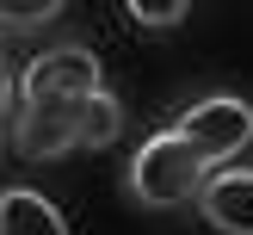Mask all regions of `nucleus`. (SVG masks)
Masks as SVG:
<instances>
[{
    "mask_svg": "<svg viewBox=\"0 0 253 235\" xmlns=\"http://www.w3.org/2000/svg\"><path fill=\"white\" fill-rule=\"evenodd\" d=\"M12 111V74H6V62H0V118Z\"/></svg>",
    "mask_w": 253,
    "mask_h": 235,
    "instance_id": "1a4fd4ad",
    "label": "nucleus"
},
{
    "mask_svg": "<svg viewBox=\"0 0 253 235\" xmlns=\"http://www.w3.org/2000/svg\"><path fill=\"white\" fill-rule=\"evenodd\" d=\"M204 173L210 167L185 148V136L167 124V130H155V136L136 142L130 167H124V192H130L142 210H179V204H192V192L204 186Z\"/></svg>",
    "mask_w": 253,
    "mask_h": 235,
    "instance_id": "f03ea898",
    "label": "nucleus"
},
{
    "mask_svg": "<svg viewBox=\"0 0 253 235\" xmlns=\"http://www.w3.org/2000/svg\"><path fill=\"white\" fill-rule=\"evenodd\" d=\"M0 235H68V217L31 186H6L0 192Z\"/></svg>",
    "mask_w": 253,
    "mask_h": 235,
    "instance_id": "423d86ee",
    "label": "nucleus"
},
{
    "mask_svg": "<svg viewBox=\"0 0 253 235\" xmlns=\"http://www.w3.org/2000/svg\"><path fill=\"white\" fill-rule=\"evenodd\" d=\"M124 12H130L142 31H179V25L192 19V6H185V0H130Z\"/></svg>",
    "mask_w": 253,
    "mask_h": 235,
    "instance_id": "6e6552de",
    "label": "nucleus"
},
{
    "mask_svg": "<svg viewBox=\"0 0 253 235\" xmlns=\"http://www.w3.org/2000/svg\"><path fill=\"white\" fill-rule=\"evenodd\" d=\"M124 136V99L118 93H86L62 105H19L12 111V148L25 161H56L74 148H111Z\"/></svg>",
    "mask_w": 253,
    "mask_h": 235,
    "instance_id": "f257e3e1",
    "label": "nucleus"
},
{
    "mask_svg": "<svg viewBox=\"0 0 253 235\" xmlns=\"http://www.w3.org/2000/svg\"><path fill=\"white\" fill-rule=\"evenodd\" d=\"M192 204L216 235H253V167H210Z\"/></svg>",
    "mask_w": 253,
    "mask_h": 235,
    "instance_id": "39448f33",
    "label": "nucleus"
},
{
    "mask_svg": "<svg viewBox=\"0 0 253 235\" xmlns=\"http://www.w3.org/2000/svg\"><path fill=\"white\" fill-rule=\"evenodd\" d=\"M173 130L185 136V148H192L204 167H229L253 142V105L241 93H204V99H192V105L173 118Z\"/></svg>",
    "mask_w": 253,
    "mask_h": 235,
    "instance_id": "7ed1b4c3",
    "label": "nucleus"
},
{
    "mask_svg": "<svg viewBox=\"0 0 253 235\" xmlns=\"http://www.w3.org/2000/svg\"><path fill=\"white\" fill-rule=\"evenodd\" d=\"M0 142H6V118H0Z\"/></svg>",
    "mask_w": 253,
    "mask_h": 235,
    "instance_id": "9d476101",
    "label": "nucleus"
},
{
    "mask_svg": "<svg viewBox=\"0 0 253 235\" xmlns=\"http://www.w3.org/2000/svg\"><path fill=\"white\" fill-rule=\"evenodd\" d=\"M62 19V0H0V31H43Z\"/></svg>",
    "mask_w": 253,
    "mask_h": 235,
    "instance_id": "0eeeda50",
    "label": "nucleus"
},
{
    "mask_svg": "<svg viewBox=\"0 0 253 235\" xmlns=\"http://www.w3.org/2000/svg\"><path fill=\"white\" fill-rule=\"evenodd\" d=\"M105 87V68L86 44H56L43 56L25 62V74H12V111L19 105H62V99H86Z\"/></svg>",
    "mask_w": 253,
    "mask_h": 235,
    "instance_id": "20e7f679",
    "label": "nucleus"
}]
</instances>
